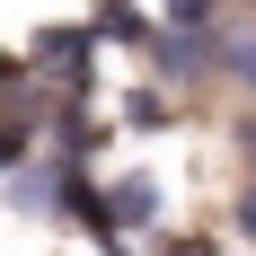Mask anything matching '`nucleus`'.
<instances>
[{"label":"nucleus","mask_w":256,"mask_h":256,"mask_svg":"<svg viewBox=\"0 0 256 256\" xmlns=\"http://www.w3.org/2000/svg\"><path fill=\"white\" fill-rule=\"evenodd\" d=\"M0 80H9V53H0Z\"/></svg>","instance_id":"7ed1b4c3"},{"label":"nucleus","mask_w":256,"mask_h":256,"mask_svg":"<svg viewBox=\"0 0 256 256\" xmlns=\"http://www.w3.org/2000/svg\"><path fill=\"white\" fill-rule=\"evenodd\" d=\"M248 221H256V204H248Z\"/></svg>","instance_id":"20e7f679"},{"label":"nucleus","mask_w":256,"mask_h":256,"mask_svg":"<svg viewBox=\"0 0 256 256\" xmlns=\"http://www.w3.org/2000/svg\"><path fill=\"white\" fill-rule=\"evenodd\" d=\"M9 159H18V124H9V132H0V168H9Z\"/></svg>","instance_id":"f03ea898"},{"label":"nucleus","mask_w":256,"mask_h":256,"mask_svg":"<svg viewBox=\"0 0 256 256\" xmlns=\"http://www.w3.org/2000/svg\"><path fill=\"white\" fill-rule=\"evenodd\" d=\"M98 26H106V36H142V18H132L124 0H106V9H98Z\"/></svg>","instance_id":"f257e3e1"}]
</instances>
